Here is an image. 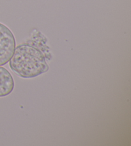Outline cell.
Here are the masks:
<instances>
[{
    "instance_id": "cell-1",
    "label": "cell",
    "mask_w": 131,
    "mask_h": 146,
    "mask_svg": "<svg viewBox=\"0 0 131 146\" xmlns=\"http://www.w3.org/2000/svg\"><path fill=\"white\" fill-rule=\"evenodd\" d=\"M9 66L12 71L24 79L37 77L49 69L43 53L37 48L26 44L16 47L9 61Z\"/></svg>"
},
{
    "instance_id": "cell-2",
    "label": "cell",
    "mask_w": 131,
    "mask_h": 146,
    "mask_svg": "<svg viewBox=\"0 0 131 146\" xmlns=\"http://www.w3.org/2000/svg\"><path fill=\"white\" fill-rule=\"evenodd\" d=\"M16 42L11 30L0 23V66L8 63L16 49Z\"/></svg>"
},
{
    "instance_id": "cell-3",
    "label": "cell",
    "mask_w": 131,
    "mask_h": 146,
    "mask_svg": "<svg viewBox=\"0 0 131 146\" xmlns=\"http://www.w3.org/2000/svg\"><path fill=\"white\" fill-rule=\"evenodd\" d=\"M15 82L12 74L5 68L0 66V98L8 96L13 92Z\"/></svg>"
}]
</instances>
